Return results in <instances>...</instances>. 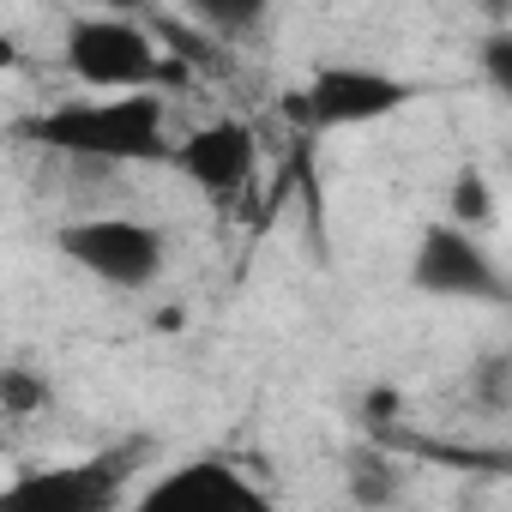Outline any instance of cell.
I'll use <instances>...</instances> for the list:
<instances>
[{
    "instance_id": "obj_1",
    "label": "cell",
    "mask_w": 512,
    "mask_h": 512,
    "mask_svg": "<svg viewBox=\"0 0 512 512\" xmlns=\"http://www.w3.org/2000/svg\"><path fill=\"white\" fill-rule=\"evenodd\" d=\"M19 133L61 151V157H79V163H175L169 103L157 91L79 97V103H61V109L19 121Z\"/></svg>"
},
{
    "instance_id": "obj_2",
    "label": "cell",
    "mask_w": 512,
    "mask_h": 512,
    "mask_svg": "<svg viewBox=\"0 0 512 512\" xmlns=\"http://www.w3.org/2000/svg\"><path fill=\"white\" fill-rule=\"evenodd\" d=\"M61 67L85 91H115V97L157 91L169 79L157 31L139 25V19H121V13H85V19H73L67 37H61Z\"/></svg>"
},
{
    "instance_id": "obj_3",
    "label": "cell",
    "mask_w": 512,
    "mask_h": 512,
    "mask_svg": "<svg viewBox=\"0 0 512 512\" xmlns=\"http://www.w3.org/2000/svg\"><path fill=\"white\" fill-rule=\"evenodd\" d=\"M61 260L115 290H151L169 266V235L139 217H73L55 229Z\"/></svg>"
},
{
    "instance_id": "obj_4",
    "label": "cell",
    "mask_w": 512,
    "mask_h": 512,
    "mask_svg": "<svg viewBox=\"0 0 512 512\" xmlns=\"http://www.w3.org/2000/svg\"><path fill=\"white\" fill-rule=\"evenodd\" d=\"M139 458H145L139 446H115V452L31 470L0 488V512H127V482Z\"/></svg>"
},
{
    "instance_id": "obj_5",
    "label": "cell",
    "mask_w": 512,
    "mask_h": 512,
    "mask_svg": "<svg viewBox=\"0 0 512 512\" xmlns=\"http://www.w3.org/2000/svg\"><path fill=\"white\" fill-rule=\"evenodd\" d=\"M410 284L434 302H512L506 272L494 266V253L458 229V223H428L416 241V260H410Z\"/></svg>"
},
{
    "instance_id": "obj_6",
    "label": "cell",
    "mask_w": 512,
    "mask_h": 512,
    "mask_svg": "<svg viewBox=\"0 0 512 512\" xmlns=\"http://www.w3.org/2000/svg\"><path fill=\"white\" fill-rule=\"evenodd\" d=\"M127 512H284V506L229 458H187L157 482H145L127 500Z\"/></svg>"
},
{
    "instance_id": "obj_7",
    "label": "cell",
    "mask_w": 512,
    "mask_h": 512,
    "mask_svg": "<svg viewBox=\"0 0 512 512\" xmlns=\"http://www.w3.org/2000/svg\"><path fill=\"white\" fill-rule=\"evenodd\" d=\"M416 103V85L386 73V67H356V61H338V67H320L302 91V109L314 127H374L398 109Z\"/></svg>"
},
{
    "instance_id": "obj_8",
    "label": "cell",
    "mask_w": 512,
    "mask_h": 512,
    "mask_svg": "<svg viewBox=\"0 0 512 512\" xmlns=\"http://www.w3.org/2000/svg\"><path fill=\"white\" fill-rule=\"evenodd\" d=\"M175 169L211 199H235L260 169V139H253L247 121H205L187 139H175Z\"/></svg>"
},
{
    "instance_id": "obj_9",
    "label": "cell",
    "mask_w": 512,
    "mask_h": 512,
    "mask_svg": "<svg viewBox=\"0 0 512 512\" xmlns=\"http://www.w3.org/2000/svg\"><path fill=\"white\" fill-rule=\"evenodd\" d=\"M344 494L362 506V512H398L404 506V470L386 458V452H350V470H344Z\"/></svg>"
},
{
    "instance_id": "obj_10",
    "label": "cell",
    "mask_w": 512,
    "mask_h": 512,
    "mask_svg": "<svg viewBox=\"0 0 512 512\" xmlns=\"http://www.w3.org/2000/svg\"><path fill=\"white\" fill-rule=\"evenodd\" d=\"M452 223L470 229V235L494 223V187H488L482 169H458V181H452Z\"/></svg>"
},
{
    "instance_id": "obj_11",
    "label": "cell",
    "mask_w": 512,
    "mask_h": 512,
    "mask_svg": "<svg viewBox=\"0 0 512 512\" xmlns=\"http://www.w3.org/2000/svg\"><path fill=\"white\" fill-rule=\"evenodd\" d=\"M49 404V380L37 374V368H25V362H7L0 368V410H7L13 422L19 416H37Z\"/></svg>"
},
{
    "instance_id": "obj_12",
    "label": "cell",
    "mask_w": 512,
    "mask_h": 512,
    "mask_svg": "<svg viewBox=\"0 0 512 512\" xmlns=\"http://www.w3.org/2000/svg\"><path fill=\"white\" fill-rule=\"evenodd\" d=\"M470 398L482 410H512V356H488L470 374Z\"/></svg>"
},
{
    "instance_id": "obj_13",
    "label": "cell",
    "mask_w": 512,
    "mask_h": 512,
    "mask_svg": "<svg viewBox=\"0 0 512 512\" xmlns=\"http://www.w3.org/2000/svg\"><path fill=\"white\" fill-rule=\"evenodd\" d=\"M476 61H482V79L512 103V31H494V37L476 49Z\"/></svg>"
},
{
    "instance_id": "obj_14",
    "label": "cell",
    "mask_w": 512,
    "mask_h": 512,
    "mask_svg": "<svg viewBox=\"0 0 512 512\" xmlns=\"http://www.w3.org/2000/svg\"><path fill=\"white\" fill-rule=\"evenodd\" d=\"M193 25H205V31H241V25H260V7H211V0H199Z\"/></svg>"
}]
</instances>
